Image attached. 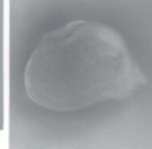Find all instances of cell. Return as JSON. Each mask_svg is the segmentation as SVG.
Listing matches in <instances>:
<instances>
[{"label":"cell","mask_w":152,"mask_h":149,"mask_svg":"<svg viewBox=\"0 0 152 149\" xmlns=\"http://www.w3.org/2000/svg\"><path fill=\"white\" fill-rule=\"evenodd\" d=\"M145 85L123 35L93 20H75L46 33L24 71L28 99L53 112L123 100Z\"/></svg>","instance_id":"obj_1"}]
</instances>
